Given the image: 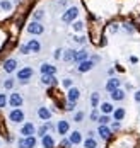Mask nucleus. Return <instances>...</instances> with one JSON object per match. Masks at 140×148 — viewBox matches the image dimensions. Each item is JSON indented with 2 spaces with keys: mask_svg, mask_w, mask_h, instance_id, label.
<instances>
[{
  "mask_svg": "<svg viewBox=\"0 0 140 148\" xmlns=\"http://www.w3.org/2000/svg\"><path fill=\"white\" fill-rule=\"evenodd\" d=\"M41 145H43V148H53L55 147V141H53V138L50 134H45L41 138Z\"/></svg>",
  "mask_w": 140,
  "mask_h": 148,
  "instance_id": "obj_17",
  "label": "nucleus"
},
{
  "mask_svg": "<svg viewBox=\"0 0 140 148\" xmlns=\"http://www.w3.org/2000/svg\"><path fill=\"white\" fill-rule=\"evenodd\" d=\"M109 121H111V119H109L108 114H103V116H99V119H97V123H99V124H104V126H108Z\"/></svg>",
  "mask_w": 140,
  "mask_h": 148,
  "instance_id": "obj_28",
  "label": "nucleus"
},
{
  "mask_svg": "<svg viewBox=\"0 0 140 148\" xmlns=\"http://www.w3.org/2000/svg\"><path fill=\"white\" fill-rule=\"evenodd\" d=\"M41 82H43L45 85H55V84H57V78H55V75H43Z\"/></svg>",
  "mask_w": 140,
  "mask_h": 148,
  "instance_id": "obj_22",
  "label": "nucleus"
},
{
  "mask_svg": "<svg viewBox=\"0 0 140 148\" xmlns=\"http://www.w3.org/2000/svg\"><path fill=\"white\" fill-rule=\"evenodd\" d=\"M75 53L77 51H74V49H67L63 53V61H74L75 60Z\"/></svg>",
  "mask_w": 140,
  "mask_h": 148,
  "instance_id": "obj_24",
  "label": "nucleus"
},
{
  "mask_svg": "<svg viewBox=\"0 0 140 148\" xmlns=\"http://www.w3.org/2000/svg\"><path fill=\"white\" fill-rule=\"evenodd\" d=\"M111 99L113 101H116V102H120V101H123L125 99V92L121 89H116V90H113L111 92Z\"/></svg>",
  "mask_w": 140,
  "mask_h": 148,
  "instance_id": "obj_20",
  "label": "nucleus"
},
{
  "mask_svg": "<svg viewBox=\"0 0 140 148\" xmlns=\"http://www.w3.org/2000/svg\"><path fill=\"white\" fill-rule=\"evenodd\" d=\"M91 119H92V121H97V119H99V114H97V111H96V109L91 112Z\"/></svg>",
  "mask_w": 140,
  "mask_h": 148,
  "instance_id": "obj_36",
  "label": "nucleus"
},
{
  "mask_svg": "<svg viewBox=\"0 0 140 148\" xmlns=\"http://www.w3.org/2000/svg\"><path fill=\"white\" fill-rule=\"evenodd\" d=\"M120 85H121V82H120L118 78H109L108 84H106V90H108V92H113V90L120 89Z\"/></svg>",
  "mask_w": 140,
  "mask_h": 148,
  "instance_id": "obj_12",
  "label": "nucleus"
},
{
  "mask_svg": "<svg viewBox=\"0 0 140 148\" xmlns=\"http://www.w3.org/2000/svg\"><path fill=\"white\" fill-rule=\"evenodd\" d=\"M99 107H101V112H103V114H109V112H113V111H114V107H113L109 102H103Z\"/></svg>",
  "mask_w": 140,
  "mask_h": 148,
  "instance_id": "obj_25",
  "label": "nucleus"
},
{
  "mask_svg": "<svg viewBox=\"0 0 140 148\" xmlns=\"http://www.w3.org/2000/svg\"><path fill=\"white\" fill-rule=\"evenodd\" d=\"M94 66V61L92 60H86V61H82V63H79L77 70L80 72V73H86V72H89V70H92Z\"/></svg>",
  "mask_w": 140,
  "mask_h": 148,
  "instance_id": "obj_9",
  "label": "nucleus"
},
{
  "mask_svg": "<svg viewBox=\"0 0 140 148\" xmlns=\"http://www.w3.org/2000/svg\"><path fill=\"white\" fill-rule=\"evenodd\" d=\"M16 66H17V61L14 58L5 60V63H3V70H5L7 73H12V72L16 70Z\"/></svg>",
  "mask_w": 140,
  "mask_h": 148,
  "instance_id": "obj_10",
  "label": "nucleus"
},
{
  "mask_svg": "<svg viewBox=\"0 0 140 148\" xmlns=\"http://www.w3.org/2000/svg\"><path fill=\"white\" fill-rule=\"evenodd\" d=\"M72 27H74V31H82L84 29V24H82V22H74Z\"/></svg>",
  "mask_w": 140,
  "mask_h": 148,
  "instance_id": "obj_34",
  "label": "nucleus"
},
{
  "mask_svg": "<svg viewBox=\"0 0 140 148\" xmlns=\"http://www.w3.org/2000/svg\"><path fill=\"white\" fill-rule=\"evenodd\" d=\"M70 143L72 145H79V143H82V133L80 131H74V133H70Z\"/></svg>",
  "mask_w": 140,
  "mask_h": 148,
  "instance_id": "obj_18",
  "label": "nucleus"
},
{
  "mask_svg": "<svg viewBox=\"0 0 140 148\" xmlns=\"http://www.w3.org/2000/svg\"><path fill=\"white\" fill-rule=\"evenodd\" d=\"M82 119H84V112H82V111L75 112V116H74V121H75V123H82Z\"/></svg>",
  "mask_w": 140,
  "mask_h": 148,
  "instance_id": "obj_30",
  "label": "nucleus"
},
{
  "mask_svg": "<svg viewBox=\"0 0 140 148\" xmlns=\"http://www.w3.org/2000/svg\"><path fill=\"white\" fill-rule=\"evenodd\" d=\"M43 31H45V27H43L39 22H36V21L28 26V32H29V34H36V36H38V34H43Z\"/></svg>",
  "mask_w": 140,
  "mask_h": 148,
  "instance_id": "obj_7",
  "label": "nucleus"
},
{
  "mask_svg": "<svg viewBox=\"0 0 140 148\" xmlns=\"http://www.w3.org/2000/svg\"><path fill=\"white\" fill-rule=\"evenodd\" d=\"M0 9H2V10H10V9H12V3L7 2V0H3V2L0 3Z\"/></svg>",
  "mask_w": 140,
  "mask_h": 148,
  "instance_id": "obj_29",
  "label": "nucleus"
},
{
  "mask_svg": "<svg viewBox=\"0 0 140 148\" xmlns=\"http://www.w3.org/2000/svg\"><path fill=\"white\" fill-rule=\"evenodd\" d=\"M113 118H114V121H121V119L125 118V109L123 107L114 109V111H113Z\"/></svg>",
  "mask_w": 140,
  "mask_h": 148,
  "instance_id": "obj_23",
  "label": "nucleus"
},
{
  "mask_svg": "<svg viewBox=\"0 0 140 148\" xmlns=\"http://www.w3.org/2000/svg\"><path fill=\"white\" fill-rule=\"evenodd\" d=\"M89 58V53L86 51V49H80V51H77L75 53V63H82V61H86V60Z\"/></svg>",
  "mask_w": 140,
  "mask_h": 148,
  "instance_id": "obj_16",
  "label": "nucleus"
},
{
  "mask_svg": "<svg viewBox=\"0 0 140 148\" xmlns=\"http://www.w3.org/2000/svg\"><path fill=\"white\" fill-rule=\"evenodd\" d=\"M34 133H36V128H34L32 123H24L22 124V128H21V134L22 136H34Z\"/></svg>",
  "mask_w": 140,
  "mask_h": 148,
  "instance_id": "obj_6",
  "label": "nucleus"
},
{
  "mask_svg": "<svg viewBox=\"0 0 140 148\" xmlns=\"http://www.w3.org/2000/svg\"><path fill=\"white\" fill-rule=\"evenodd\" d=\"M3 87H5V89H12V87H14V80H12V78H9V80H5V84H3Z\"/></svg>",
  "mask_w": 140,
  "mask_h": 148,
  "instance_id": "obj_33",
  "label": "nucleus"
},
{
  "mask_svg": "<svg viewBox=\"0 0 140 148\" xmlns=\"http://www.w3.org/2000/svg\"><path fill=\"white\" fill-rule=\"evenodd\" d=\"M97 134H99L103 140H108L109 136H111V128L104 126V124H99V128H97Z\"/></svg>",
  "mask_w": 140,
  "mask_h": 148,
  "instance_id": "obj_11",
  "label": "nucleus"
},
{
  "mask_svg": "<svg viewBox=\"0 0 140 148\" xmlns=\"http://www.w3.org/2000/svg\"><path fill=\"white\" fill-rule=\"evenodd\" d=\"M22 102H24V99H22V95H21V94H17V92L10 94V97H9V104H10L14 109L21 107V106H22Z\"/></svg>",
  "mask_w": 140,
  "mask_h": 148,
  "instance_id": "obj_4",
  "label": "nucleus"
},
{
  "mask_svg": "<svg viewBox=\"0 0 140 148\" xmlns=\"http://www.w3.org/2000/svg\"><path fill=\"white\" fill-rule=\"evenodd\" d=\"M79 97H80V90H79L77 87H70V89H68V94H67L68 102H77Z\"/></svg>",
  "mask_w": 140,
  "mask_h": 148,
  "instance_id": "obj_8",
  "label": "nucleus"
},
{
  "mask_svg": "<svg viewBox=\"0 0 140 148\" xmlns=\"http://www.w3.org/2000/svg\"><path fill=\"white\" fill-rule=\"evenodd\" d=\"M65 109H67V111H74V109H75V102H68Z\"/></svg>",
  "mask_w": 140,
  "mask_h": 148,
  "instance_id": "obj_38",
  "label": "nucleus"
},
{
  "mask_svg": "<svg viewBox=\"0 0 140 148\" xmlns=\"http://www.w3.org/2000/svg\"><path fill=\"white\" fill-rule=\"evenodd\" d=\"M31 77H32V68H29V66H26V68H22V70L17 72V78L21 82H28Z\"/></svg>",
  "mask_w": 140,
  "mask_h": 148,
  "instance_id": "obj_5",
  "label": "nucleus"
},
{
  "mask_svg": "<svg viewBox=\"0 0 140 148\" xmlns=\"http://www.w3.org/2000/svg\"><path fill=\"white\" fill-rule=\"evenodd\" d=\"M113 130H120V121H114L113 124H111V131Z\"/></svg>",
  "mask_w": 140,
  "mask_h": 148,
  "instance_id": "obj_39",
  "label": "nucleus"
},
{
  "mask_svg": "<svg viewBox=\"0 0 140 148\" xmlns=\"http://www.w3.org/2000/svg\"><path fill=\"white\" fill-rule=\"evenodd\" d=\"M130 61H132V63H137L139 60H137V56H130Z\"/></svg>",
  "mask_w": 140,
  "mask_h": 148,
  "instance_id": "obj_43",
  "label": "nucleus"
},
{
  "mask_svg": "<svg viewBox=\"0 0 140 148\" xmlns=\"http://www.w3.org/2000/svg\"><path fill=\"white\" fill-rule=\"evenodd\" d=\"M84 147L86 148H97V141L94 140V138H87V140H84Z\"/></svg>",
  "mask_w": 140,
  "mask_h": 148,
  "instance_id": "obj_26",
  "label": "nucleus"
},
{
  "mask_svg": "<svg viewBox=\"0 0 140 148\" xmlns=\"http://www.w3.org/2000/svg\"><path fill=\"white\" fill-rule=\"evenodd\" d=\"M91 104H92L94 109H96V107L99 106V94H97V92H94L92 95H91Z\"/></svg>",
  "mask_w": 140,
  "mask_h": 148,
  "instance_id": "obj_27",
  "label": "nucleus"
},
{
  "mask_svg": "<svg viewBox=\"0 0 140 148\" xmlns=\"http://www.w3.org/2000/svg\"><path fill=\"white\" fill-rule=\"evenodd\" d=\"M60 145H62V148H70V147H72V143H70V140H67V138H63V140H62V143H60Z\"/></svg>",
  "mask_w": 140,
  "mask_h": 148,
  "instance_id": "obj_31",
  "label": "nucleus"
},
{
  "mask_svg": "<svg viewBox=\"0 0 140 148\" xmlns=\"http://www.w3.org/2000/svg\"><path fill=\"white\" fill-rule=\"evenodd\" d=\"M60 56H62V51H60V49H57V51H55V58L58 60Z\"/></svg>",
  "mask_w": 140,
  "mask_h": 148,
  "instance_id": "obj_41",
  "label": "nucleus"
},
{
  "mask_svg": "<svg viewBox=\"0 0 140 148\" xmlns=\"http://www.w3.org/2000/svg\"><path fill=\"white\" fill-rule=\"evenodd\" d=\"M135 101L140 102V90H139V92H135Z\"/></svg>",
  "mask_w": 140,
  "mask_h": 148,
  "instance_id": "obj_42",
  "label": "nucleus"
},
{
  "mask_svg": "<svg viewBox=\"0 0 140 148\" xmlns=\"http://www.w3.org/2000/svg\"><path fill=\"white\" fill-rule=\"evenodd\" d=\"M51 128H53V126H51V123H50V121H45V124H43V126H41V128L38 130V134H39V136L43 138L45 134H48V131H50Z\"/></svg>",
  "mask_w": 140,
  "mask_h": 148,
  "instance_id": "obj_21",
  "label": "nucleus"
},
{
  "mask_svg": "<svg viewBox=\"0 0 140 148\" xmlns=\"http://www.w3.org/2000/svg\"><path fill=\"white\" fill-rule=\"evenodd\" d=\"M41 17H43V12H41V10H38V12H34V21H36V22H38V21L41 19Z\"/></svg>",
  "mask_w": 140,
  "mask_h": 148,
  "instance_id": "obj_37",
  "label": "nucleus"
},
{
  "mask_svg": "<svg viewBox=\"0 0 140 148\" xmlns=\"http://www.w3.org/2000/svg\"><path fill=\"white\" fill-rule=\"evenodd\" d=\"M38 116L43 119V121H50V118H51V111H50L48 107H39V109H38Z\"/></svg>",
  "mask_w": 140,
  "mask_h": 148,
  "instance_id": "obj_14",
  "label": "nucleus"
},
{
  "mask_svg": "<svg viewBox=\"0 0 140 148\" xmlns=\"http://www.w3.org/2000/svg\"><path fill=\"white\" fill-rule=\"evenodd\" d=\"M7 102H9V101H7L5 94H0V107H5V104Z\"/></svg>",
  "mask_w": 140,
  "mask_h": 148,
  "instance_id": "obj_32",
  "label": "nucleus"
},
{
  "mask_svg": "<svg viewBox=\"0 0 140 148\" xmlns=\"http://www.w3.org/2000/svg\"><path fill=\"white\" fill-rule=\"evenodd\" d=\"M36 147V138L34 136H21L17 140V148H34Z\"/></svg>",
  "mask_w": 140,
  "mask_h": 148,
  "instance_id": "obj_1",
  "label": "nucleus"
},
{
  "mask_svg": "<svg viewBox=\"0 0 140 148\" xmlns=\"http://www.w3.org/2000/svg\"><path fill=\"white\" fill-rule=\"evenodd\" d=\"M68 130H70V126H68V121H58V124H57V131L58 134H67L68 133Z\"/></svg>",
  "mask_w": 140,
  "mask_h": 148,
  "instance_id": "obj_13",
  "label": "nucleus"
},
{
  "mask_svg": "<svg viewBox=\"0 0 140 148\" xmlns=\"http://www.w3.org/2000/svg\"><path fill=\"white\" fill-rule=\"evenodd\" d=\"M21 53H22V55H28V53H31V51H29V48H28V45H22V46H21Z\"/></svg>",
  "mask_w": 140,
  "mask_h": 148,
  "instance_id": "obj_35",
  "label": "nucleus"
},
{
  "mask_svg": "<svg viewBox=\"0 0 140 148\" xmlns=\"http://www.w3.org/2000/svg\"><path fill=\"white\" fill-rule=\"evenodd\" d=\"M63 85H65V87H72V80H70V78H65V80H63Z\"/></svg>",
  "mask_w": 140,
  "mask_h": 148,
  "instance_id": "obj_40",
  "label": "nucleus"
},
{
  "mask_svg": "<svg viewBox=\"0 0 140 148\" xmlns=\"http://www.w3.org/2000/svg\"><path fill=\"white\" fill-rule=\"evenodd\" d=\"M28 48H29V51H31V53H39L41 45H39V41H38V39H31V41L28 43Z\"/></svg>",
  "mask_w": 140,
  "mask_h": 148,
  "instance_id": "obj_19",
  "label": "nucleus"
},
{
  "mask_svg": "<svg viewBox=\"0 0 140 148\" xmlns=\"http://www.w3.org/2000/svg\"><path fill=\"white\" fill-rule=\"evenodd\" d=\"M55 72H57V68L53 65H50V63H43L41 65V73L43 75H55Z\"/></svg>",
  "mask_w": 140,
  "mask_h": 148,
  "instance_id": "obj_15",
  "label": "nucleus"
},
{
  "mask_svg": "<svg viewBox=\"0 0 140 148\" xmlns=\"http://www.w3.org/2000/svg\"><path fill=\"white\" fill-rule=\"evenodd\" d=\"M9 119H10V123H16V124H19V123H22L24 121V111L22 109H12L10 111V114H9Z\"/></svg>",
  "mask_w": 140,
  "mask_h": 148,
  "instance_id": "obj_2",
  "label": "nucleus"
},
{
  "mask_svg": "<svg viewBox=\"0 0 140 148\" xmlns=\"http://www.w3.org/2000/svg\"><path fill=\"white\" fill-rule=\"evenodd\" d=\"M77 15H79V9L77 7H70V9L62 15V21L63 22H74V21L77 19Z\"/></svg>",
  "mask_w": 140,
  "mask_h": 148,
  "instance_id": "obj_3",
  "label": "nucleus"
}]
</instances>
